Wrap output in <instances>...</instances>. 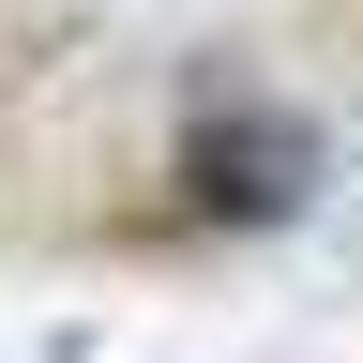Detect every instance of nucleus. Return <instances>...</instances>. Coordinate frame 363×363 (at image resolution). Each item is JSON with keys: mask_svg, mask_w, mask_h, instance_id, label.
Returning a JSON list of instances; mask_svg holds the SVG:
<instances>
[{"mask_svg": "<svg viewBox=\"0 0 363 363\" xmlns=\"http://www.w3.org/2000/svg\"><path fill=\"white\" fill-rule=\"evenodd\" d=\"M333 152H318L303 106H257V91H212L197 121H182L167 152V227H212V242H242V227H303Z\"/></svg>", "mask_w": 363, "mask_h": 363, "instance_id": "f257e3e1", "label": "nucleus"}]
</instances>
